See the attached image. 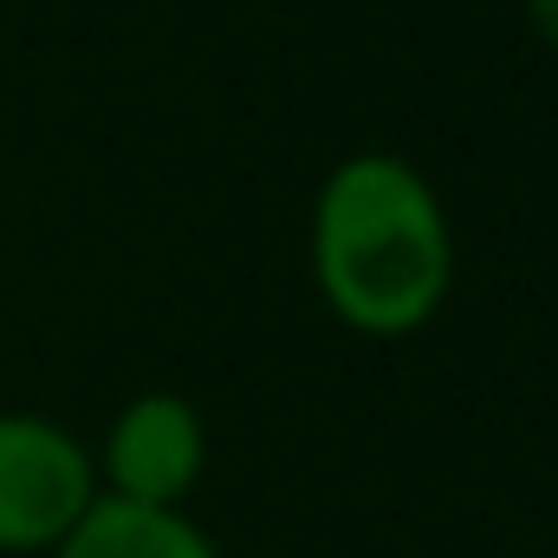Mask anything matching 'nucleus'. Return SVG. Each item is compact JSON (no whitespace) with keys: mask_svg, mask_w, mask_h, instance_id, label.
Instances as JSON below:
<instances>
[{"mask_svg":"<svg viewBox=\"0 0 558 558\" xmlns=\"http://www.w3.org/2000/svg\"><path fill=\"white\" fill-rule=\"evenodd\" d=\"M92 500V461L59 422L0 416V553L59 546Z\"/></svg>","mask_w":558,"mask_h":558,"instance_id":"f03ea898","label":"nucleus"},{"mask_svg":"<svg viewBox=\"0 0 558 558\" xmlns=\"http://www.w3.org/2000/svg\"><path fill=\"white\" fill-rule=\"evenodd\" d=\"M208 461V435L202 416L169 397L149 390L137 397L105 435V474H111V500H137V507H182V494L195 487Z\"/></svg>","mask_w":558,"mask_h":558,"instance_id":"7ed1b4c3","label":"nucleus"},{"mask_svg":"<svg viewBox=\"0 0 558 558\" xmlns=\"http://www.w3.org/2000/svg\"><path fill=\"white\" fill-rule=\"evenodd\" d=\"M312 274L351 331H416L454 274L448 215L435 189L384 149L338 162L312 208Z\"/></svg>","mask_w":558,"mask_h":558,"instance_id":"f257e3e1","label":"nucleus"},{"mask_svg":"<svg viewBox=\"0 0 558 558\" xmlns=\"http://www.w3.org/2000/svg\"><path fill=\"white\" fill-rule=\"evenodd\" d=\"M526 20H533V33L558 52V0H526Z\"/></svg>","mask_w":558,"mask_h":558,"instance_id":"39448f33","label":"nucleus"},{"mask_svg":"<svg viewBox=\"0 0 558 558\" xmlns=\"http://www.w3.org/2000/svg\"><path fill=\"white\" fill-rule=\"evenodd\" d=\"M59 558H215L182 507H137V500H92L85 520L52 546Z\"/></svg>","mask_w":558,"mask_h":558,"instance_id":"20e7f679","label":"nucleus"}]
</instances>
